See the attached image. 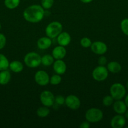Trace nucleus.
<instances>
[{
  "mask_svg": "<svg viewBox=\"0 0 128 128\" xmlns=\"http://www.w3.org/2000/svg\"><path fill=\"white\" fill-rule=\"evenodd\" d=\"M52 41L50 38L48 36L41 37L38 40L37 46L40 50H46L51 46Z\"/></svg>",
  "mask_w": 128,
  "mask_h": 128,
  "instance_id": "obj_16",
  "label": "nucleus"
},
{
  "mask_svg": "<svg viewBox=\"0 0 128 128\" xmlns=\"http://www.w3.org/2000/svg\"><path fill=\"white\" fill-rule=\"evenodd\" d=\"M126 88H127V90H128V81L127 82V83H126Z\"/></svg>",
  "mask_w": 128,
  "mask_h": 128,
  "instance_id": "obj_36",
  "label": "nucleus"
},
{
  "mask_svg": "<svg viewBox=\"0 0 128 128\" xmlns=\"http://www.w3.org/2000/svg\"><path fill=\"white\" fill-rule=\"evenodd\" d=\"M49 75L46 71L40 70L35 74V81L36 83L41 86H46L50 82Z\"/></svg>",
  "mask_w": 128,
  "mask_h": 128,
  "instance_id": "obj_8",
  "label": "nucleus"
},
{
  "mask_svg": "<svg viewBox=\"0 0 128 128\" xmlns=\"http://www.w3.org/2000/svg\"><path fill=\"white\" fill-rule=\"evenodd\" d=\"M41 3L44 10H49L53 5L54 0H41Z\"/></svg>",
  "mask_w": 128,
  "mask_h": 128,
  "instance_id": "obj_27",
  "label": "nucleus"
},
{
  "mask_svg": "<svg viewBox=\"0 0 128 128\" xmlns=\"http://www.w3.org/2000/svg\"><path fill=\"white\" fill-rule=\"evenodd\" d=\"M109 75V71L105 66H98L92 71L93 79L97 81H103L106 80Z\"/></svg>",
  "mask_w": 128,
  "mask_h": 128,
  "instance_id": "obj_6",
  "label": "nucleus"
},
{
  "mask_svg": "<svg viewBox=\"0 0 128 128\" xmlns=\"http://www.w3.org/2000/svg\"><path fill=\"white\" fill-rule=\"evenodd\" d=\"M9 68L13 72L15 73H18L23 70V64L19 61H13L10 62Z\"/></svg>",
  "mask_w": 128,
  "mask_h": 128,
  "instance_id": "obj_18",
  "label": "nucleus"
},
{
  "mask_svg": "<svg viewBox=\"0 0 128 128\" xmlns=\"http://www.w3.org/2000/svg\"><path fill=\"white\" fill-rule=\"evenodd\" d=\"M114 98L111 96V95L105 96L102 100L103 105L105 106H110L114 103Z\"/></svg>",
  "mask_w": 128,
  "mask_h": 128,
  "instance_id": "obj_26",
  "label": "nucleus"
},
{
  "mask_svg": "<svg viewBox=\"0 0 128 128\" xmlns=\"http://www.w3.org/2000/svg\"><path fill=\"white\" fill-rule=\"evenodd\" d=\"M65 98L61 95H58L55 98V102L58 105H63L65 104Z\"/></svg>",
  "mask_w": 128,
  "mask_h": 128,
  "instance_id": "obj_29",
  "label": "nucleus"
},
{
  "mask_svg": "<svg viewBox=\"0 0 128 128\" xmlns=\"http://www.w3.org/2000/svg\"><path fill=\"white\" fill-rule=\"evenodd\" d=\"M57 42L59 45L62 46H67L70 43L71 41V36L67 32H61L57 36Z\"/></svg>",
  "mask_w": 128,
  "mask_h": 128,
  "instance_id": "obj_13",
  "label": "nucleus"
},
{
  "mask_svg": "<svg viewBox=\"0 0 128 128\" xmlns=\"http://www.w3.org/2000/svg\"><path fill=\"white\" fill-rule=\"evenodd\" d=\"M79 127L80 128H89L90 127V123H89V121H84V122H82L81 124H80Z\"/></svg>",
  "mask_w": 128,
  "mask_h": 128,
  "instance_id": "obj_32",
  "label": "nucleus"
},
{
  "mask_svg": "<svg viewBox=\"0 0 128 128\" xmlns=\"http://www.w3.org/2000/svg\"><path fill=\"white\" fill-rule=\"evenodd\" d=\"M127 108L125 102L121 100H116L113 103V110L118 114H124L127 111Z\"/></svg>",
  "mask_w": 128,
  "mask_h": 128,
  "instance_id": "obj_15",
  "label": "nucleus"
},
{
  "mask_svg": "<svg viewBox=\"0 0 128 128\" xmlns=\"http://www.w3.org/2000/svg\"><path fill=\"white\" fill-rule=\"evenodd\" d=\"M104 116L103 112L100 109L92 108L85 112V118L89 122H97L101 121Z\"/></svg>",
  "mask_w": 128,
  "mask_h": 128,
  "instance_id": "obj_5",
  "label": "nucleus"
},
{
  "mask_svg": "<svg viewBox=\"0 0 128 128\" xmlns=\"http://www.w3.org/2000/svg\"><path fill=\"white\" fill-rule=\"evenodd\" d=\"M66 54V49L64 46H60V45L56 46L52 50V56L55 60H62L65 58Z\"/></svg>",
  "mask_w": 128,
  "mask_h": 128,
  "instance_id": "obj_14",
  "label": "nucleus"
},
{
  "mask_svg": "<svg viewBox=\"0 0 128 128\" xmlns=\"http://www.w3.org/2000/svg\"><path fill=\"white\" fill-rule=\"evenodd\" d=\"M120 29L125 35L128 36V18H125L120 22Z\"/></svg>",
  "mask_w": 128,
  "mask_h": 128,
  "instance_id": "obj_25",
  "label": "nucleus"
},
{
  "mask_svg": "<svg viewBox=\"0 0 128 128\" xmlns=\"http://www.w3.org/2000/svg\"><path fill=\"white\" fill-rule=\"evenodd\" d=\"M53 64L54 71L58 74H63L66 72L67 65L62 60H56V61H55Z\"/></svg>",
  "mask_w": 128,
  "mask_h": 128,
  "instance_id": "obj_12",
  "label": "nucleus"
},
{
  "mask_svg": "<svg viewBox=\"0 0 128 128\" xmlns=\"http://www.w3.org/2000/svg\"><path fill=\"white\" fill-rule=\"evenodd\" d=\"M41 62L43 66H51L54 62V58L53 57L52 55L45 54L41 57Z\"/></svg>",
  "mask_w": 128,
  "mask_h": 128,
  "instance_id": "obj_20",
  "label": "nucleus"
},
{
  "mask_svg": "<svg viewBox=\"0 0 128 128\" xmlns=\"http://www.w3.org/2000/svg\"><path fill=\"white\" fill-rule=\"evenodd\" d=\"M107 60L105 56H101L98 60V63L100 66H105L107 64Z\"/></svg>",
  "mask_w": 128,
  "mask_h": 128,
  "instance_id": "obj_31",
  "label": "nucleus"
},
{
  "mask_svg": "<svg viewBox=\"0 0 128 128\" xmlns=\"http://www.w3.org/2000/svg\"><path fill=\"white\" fill-rule=\"evenodd\" d=\"M65 104L69 108L72 110H78L80 107L81 102L77 96L75 95H69L65 98Z\"/></svg>",
  "mask_w": 128,
  "mask_h": 128,
  "instance_id": "obj_10",
  "label": "nucleus"
},
{
  "mask_svg": "<svg viewBox=\"0 0 128 128\" xmlns=\"http://www.w3.org/2000/svg\"><path fill=\"white\" fill-rule=\"evenodd\" d=\"M80 1L83 3H89V2H92L93 0H80Z\"/></svg>",
  "mask_w": 128,
  "mask_h": 128,
  "instance_id": "obj_33",
  "label": "nucleus"
},
{
  "mask_svg": "<svg viewBox=\"0 0 128 128\" xmlns=\"http://www.w3.org/2000/svg\"><path fill=\"white\" fill-rule=\"evenodd\" d=\"M20 0H5V5L7 8L13 10L19 6Z\"/></svg>",
  "mask_w": 128,
  "mask_h": 128,
  "instance_id": "obj_23",
  "label": "nucleus"
},
{
  "mask_svg": "<svg viewBox=\"0 0 128 128\" xmlns=\"http://www.w3.org/2000/svg\"><path fill=\"white\" fill-rule=\"evenodd\" d=\"M63 26L58 21H53L47 25L45 29L46 36L51 39L55 38L62 32Z\"/></svg>",
  "mask_w": 128,
  "mask_h": 128,
  "instance_id": "obj_2",
  "label": "nucleus"
},
{
  "mask_svg": "<svg viewBox=\"0 0 128 128\" xmlns=\"http://www.w3.org/2000/svg\"><path fill=\"white\" fill-rule=\"evenodd\" d=\"M124 114H125V118L128 119V110H127V111H125V112Z\"/></svg>",
  "mask_w": 128,
  "mask_h": 128,
  "instance_id": "obj_35",
  "label": "nucleus"
},
{
  "mask_svg": "<svg viewBox=\"0 0 128 128\" xmlns=\"http://www.w3.org/2000/svg\"><path fill=\"white\" fill-rule=\"evenodd\" d=\"M1 24H0V30H1Z\"/></svg>",
  "mask_w": 128,
  "mask_h": 128,
  "instance_id": "obj_37",
  "label": "nucleus"
},
{
  "mask_svg": "<svg viewBox=\"0 0 128 128\" xmlns=\"http://www.w3.org/2000/svg\"><path fill=\"white\" fill-rule=\"evenodd\" d=\"M55 98L53 94L50 91H43L40 96V100L43 106L46 107H51L55 103Z\"/></svg>",
  "mask_w": 128,
  "mask_h": 128,
  "instance_id": "obj_7",
  "label": "nucleus"
},
{
  "mask_svg": "<svg viewBox=\"0 0 128 128\" xmlns=\"http://www.w3.org/2000/svg\"><path fill=\"white\" fill-rule=\"evenodd\" d=\"M80 45L82 46L83 48H87L90 47L92 44V41L89 38L87 37H84L82 38L80 40Z\"/></svg>",
  "mask_w": 128,
  "mask_h": 128,
  "instance_id": "obj_28",
  "label": "nucleus"
},
{
  "mask_svg": "<svg viewBox=\"0 0 128 128\" xmlns=\"http://www.w3.org/2000/svg\"><path fill=\"white\" fill-rule=\"evenodd\" d=\"M50 110H49L48 107L46 106H41L36 111V114L38 117L40 118H45L48 116L50 114Z\"/></svg>",
  "mask_w": 128,
  "mask_h": 128,
  "instance_id": "obj_22",
  "label": "nucleus"
},
{
  "mask_svg": "<svg viewBox=\"0 0 128 128\" xmlns=\"http://www.w3.org/2000/svg\"><path fill=\"white\" fill-rule=\"evenodd\" d=\"M125 124V118L122 114H117L112 118L110 126L112 128H122Z\"/></svg>",
  "mask_w": 128,
  "mask_h": 128,
  "instance_id": "obj_11",
  "label": "nucleus"
},
{
  "mask_svg": "<svg viewBox=\"0 0 128 128\" xmlns=\"http://www.w3.org/2000/svg\"><path fill=\"white\" fill-rule=\"evenodd\" d=\"M41 57L37 52H30L25 55L24 62L28 67L35 68L41 64Z\"/></svg>",
  "mask_w": 128,
  "mask_h": 128,
  "instance_id": "obj_3",
  "label": "nucleus"
},
{
  "mask_svg": "<svg viewBox=\"0 0 128 128\" xmlns=\"http://www.w3.org/2000/svg\"><path fill=\"white\" fill-rule=\"evenodd\" d=\"M108 71L112 73H118L121 71V65L117 61H110L107 64V66Z\"/></svg>",
  "mask_w": 128,
  "mask_h": 128,
  "instance_id": "obj_17",
  "label": "nucleus"
},
{
  "mask_svg": "<svg viewBox=\"0 0 128 128\" xmlns=\"http://www.w3.org/2000/svg\"><path fill=\"white\" fill-rule=\"evenodd\" d=\"M61 78L60 76V74H54L51 76L50 78V83L51 84V85H58L61 82Z\"/></svg>",
  "mask_w": 128,
  "mask_h": 128,
  "instance_id": "obj_24",
  "label": "nucleus"
},
{
  "mask_svg": "<svg viewBox=\"0 0 128 128\" xmlns=\"http://www.w3.org/2000/svg\"><path fill=\"white\" fill-rule=\"evenodd\" d=\"M6 43V38L3 34L0 33V50L4 48Z\"/></svg>",
  "mask_w": 128,
  "mask_h": 128,
  "instance_id": "obj_30",
  "label": "nucleus"
},
{
  "mask_svg": "<svg viewBox=\"0 0 128 128\" xmlns=\"http://www.w3.org/2000/svg\"><path fill=\"white\" fill-rule=\"evenodd\" d=\"M11 74L10 71L6 70L1 71L0 72V84L6 85L11 80Z\"/></svg>",
  "mask_w": 128,
  "mask_h": 128,
  "instance_id": "obj_19",
  "label": "nucleus"
},
{
  "mask_svg": "<svg viewBox=\"0 0 128 128\" xmlns=\"http://www.w3.org/2000/svg\"><path fill=\"white\" fill-rule=\"evenodd\" d=\"M45 15L43 8L38 4H33L26 8L23 11V17L26 21L31 23H37L43 20Z\"/></svg>",
  "mask_w": 128,
  "mask_h": 128,
  "instance_id": "obj_1",
  "label": "nucleus"
},
{
  "mask_svg": "<svg viewBox=\"0 0 128 128\" xmlns=\"http://www.w3.org/2000/svg\"><path fill=\"white\" fill-rule=\"evenodd\" d=\"M91 51L94 54L98 55H103L107 51V46L102 41H95L90 46Z\"/></svg>",
  "mask_w": 128,
  "mask_h": 128,
  "instance_id": "obj_9",
  "label": "nucleus"
},
{
  "mask_svg": "<svg viewBox=\"0 0 128 128\" xmlns=\"http://www.w3.org/2000/svg\"><path fill=\"white\" fill-rule=\"evenodd\" d=\"M10 62L5 55L0 54V71L6 70L9 68Z\"/></svg>",
  "mask_w": 128,
  "mask_h": 128,
  "instance_id": "obj_21",
  "label": "nucleus"
},
{
  "mask_svg": "<svg viewBox=\"0 0 128 128\" xmlns=\"http://www.w3.org/2000/svg\"><path fill=\"white\" fill-rule=\"evenodd\" d=\"M110 93L114 100H121L125 96L126 90L121 83L116 82L110 86Z\"/></svg>",
  "mask_w": 128,
  "mask_h": 128,
  "instance_id": "obj_4",
  "label": "nucleus"
},
{
  "mask_svg": "<svg viewBox=\"0 0 128 128\" xmlns=\"http://www.w3.org/2000/svg\"><path fill=\"white\" fill-rule=\"evenodd\" d=\"M124 102H125V104H126L127 107L128 108V94H127V96H125V100H124Z\"/></svg>",
  "mask_w": 128,
  "mask_h": 128,
  "instance_id": "obj_34",
  "label": "nucleus"
}]
</instances>
